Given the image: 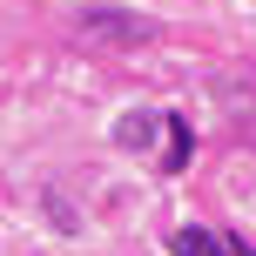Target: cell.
I'll list each match as a JSON object with an SVG mask.
<instances>
[{"label":"cell","mask_w":256,"mask_h":256,"mask_svg":"<svg viewBox=\"0 0 256 256\" xmlns=\"http://www.w3.org/2000/svg\"><path fill=\"white\" fill-rule=\"evenodd\" d=\"M81 34H102V40H148L155 27L135 20V14H122V7H88V14H81Z\"/></svg>","instance_id":"obj_1"},{"label":"cell","mask_w":256,"mask_h":256,"mask_svg":"<svg viewBox=\"0 0 256 256\" xmlns=\"http://www.w3.org/2000/svg\"><path fill=\"white\" fill-rule=\"evenodd\" d=\"M168 256H230V243L202 222H182V230H168Z\"/></svg>","instance_id":"obj_2"},{"label":"cell","mask_w":256,"mask_h":256,"mask_svg":"<svg viewBox=\"0 0 256 256\" xmlns=\"http://www.w3.org/2000/svg\"><path fill=\"white\" fill-rule=\"evenodd\" d=\"M155 128H162V115H148V108H128V115L115 122V142H122V148H148Z\"/></svg>","instance_id":"obj_3"},{"label":"cell","mask_w":256,"mask_h":256,"mask_svg":"<svg viewBox=\"0 0 256 256\" xmlns=\"http://www.w3.org/2000/svg\"><path fill=\"white\" fill-rule=\"evenodd\" d=\"M182 162H189V122H182V115H168V162H162V168L176 176Z\"/></svg>","instance_id":"obj_4"},{"label":"cell","mask_w":256,"mask_h":256,"mask_svg":"<svg viewBox=\"0 0 256 256\" xmlns=\"http://www.w3.org/2000/svg\"><path fill=\"white\" fill-rule=\"evenodd\" d=\"M230 256H256V250H250V243H230Z\"/></svg>","instance_id":"obj_5"}]
</instances>
